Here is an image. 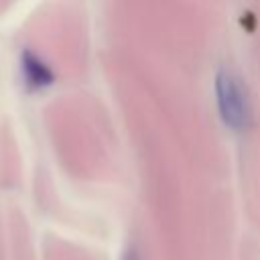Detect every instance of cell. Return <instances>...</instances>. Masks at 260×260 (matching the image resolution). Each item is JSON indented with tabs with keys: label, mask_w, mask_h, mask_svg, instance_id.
I'll return each instance as SVG.
<instances>
[{
	"label": "cell",
	"mask_w": 260,
	"mask_h": 260,
	"mask_svg": "<svg viewBox=\"0 0 260 260\" xmlns=\"http://www.w3.org/2000/svg\"><path fill=\"white\" fill-rule=\"evenodd\" d=\"M213 91L221 122L234 132H244L250 126L252 110H250L248 93L240 83L238 75L225 67L219 69L213 79Z\"/></svg>",
	"instance_id": "obj_1"
},
{
	"label": "cell",
	"mask_w": 260,
	"mask_h": 260,
	"mask_svg": "<svg viewBox=\"0 0 260 260\" xmlns=\"http://www.w3.org/2000/svg\"><path fill=\"white\" fill-rule=\"evenodd\" d=\"M22 73L30 87H45V85H51L55 79L49 65H45L37 55L28 51L22 55Z\"/></svg>",
	"instance_id": "obj_2"
},
{
	"label": "cell",
	"mask_w": 260,
	"mask_h": 260,
	"mask_svg": "<svg viewBox=\"0 0 260 260\" xmlns=\"http://www.w3.org/2000/svg\"><path fill=\"white\" fill-rule=\"evenodd\" d=\"M124 260H140V258H138V254H136L134 250H128V252L124 254Z\"/></svg>",
	"instance_id": "obj_3"
}]
</instances>
